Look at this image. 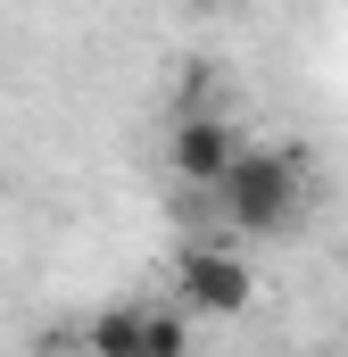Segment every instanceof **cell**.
I'll return each mask as SVG.
<instances>
[{"label":"cell","instance_id":"cell-2","mask_svg":"<svg viewBox=\"0 0 348 357\" xmlns=\"http://www.w3.org/2000/svg\"><path fill=\"white\" fill-rule=\"evenodd\" d=\"M249 142L232 133V116H216V108H182L166 133V167L174 183H191V191H216V183L232 175V158H241Z\"/></svg>","mask_w":348,"mask_h":357},{"label":"cell","instance_id":"cell-4","mask_svg":"<svg viewBox=\"0 0 348 357\" xmlns=\"http://www.w3.org/2000/svg\"><path fill=\"white\" fill-rule=\"evenodd\" d=\"M141 324H150V307H108V316H91V357H141Z\"/></svg>","mask_w":348,"mask_h":357},{"label":"cell","instance_id":"cell-6","mask_svg":"<svg viewBox=\"0 0 348 357\" xmlns=\"http://www.w3.org/2000/svg\"><path fill=\"white\" fill-rule=\"evenodd\" d=\"M182 8H224V0H182Z\"/></svg>","mask_w":348,"mask_h":357},{"label":"cell","instance_id":"cell-1","mask_svg":"<svg viewBox=\"0 0 348 357\" xmlns=\"http://www.w3.org/2000/svg\"><path fill=\"white\" fill-rule=\"evenodd\" d=\"M216 208L241 233H290V216L307 208V150H241L216 183Z\"/></svg>","mask_w":348,"mask_h":357},{"label":"cell","instance_id":"cell-5","mask_svg":"<svg viewBox=\"0 0 348 357\" xmlns=\"http://www.w3.org/2000/svg\"><path fill=\"white\" fill-rule=\"evenodd\" d=\"M141 357H191V316H182V307H150V324H141Z\"/></svg>","mask_w":348,"mask_h":357},{"label":"cell","instance_id":"cell-3","mask_svg":"<svg viewBox=\"0 0 348 357\" xmlns=\"http://www.w3.org/2000/svg\"><path fill=\"white\" fill-rule=\"evenodd\" d=\"M174 291H182V307H199V316H241V307L258 299V274H249L241 250L199 241V250L174 258Z\"/></svg>","mask_w":348,"mask_h":357}]
</instances>
